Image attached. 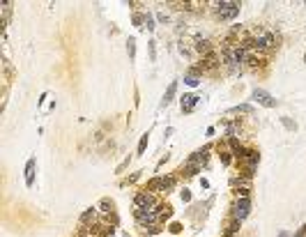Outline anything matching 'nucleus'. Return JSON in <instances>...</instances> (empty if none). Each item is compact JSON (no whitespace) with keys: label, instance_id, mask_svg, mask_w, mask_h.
Masks as SVG:
<instances>
[{"label":"nucleus","instance_id":"nucleus-1","mask_svg":"<svg viewBox=\"0 0 306 237\" xmlns=\"http://www.w3.org/2000/svg\"><path fill=\"white\" fill-rule=\"evenodd\" d=\"M253 99L258 104H262V106H267V108H274L276 106V102H274V97L269 92H265V90H260V88H256L253 90Z\"/></svg>","mask_w":306,"mask_h":237},{"label":"nucleus","instance_id":"nucleus-2","mask_svg":"<svg viewBox=\"0 0 306 237\" xmlns=\"http://www.w3.org/2000/svg\"><path fill=\"white\" fill-rule=\"evenodd\" d=\"M239 12V2H221L219 5V16L221 19H233Z\"/></svg>","mask_w":306,"mask_h":237},{"label":"nucleus","instance_id":"nucleus-3","mask_svg":"<svg viewBox=\"0 0 306 237\" xmlns=\"http://www.w3.org/2000/svg\"><path fill=\"white\" fill-rule=\"evenodd\" d=\"M249 207H251L249 198H242V200L237 203V210H235V216H237V219H244L246 214H249Z\"/></svg>","mask_w":306,"mask_h":237},{"label":"nucleus","instance_id":"nucleus-4","mask_svg":"<svg viewBox=\"0 0 306 237\" xmlns=\"http://www.w3.org/2000/svg\"><path fill=\"white\" fill-rule=\"evenodd\" d=\"M198 104V97L196 94H186L184 99H182V111H186V113H189V111H193V106Z\"/></svg>","mask_w":306,"mask_h":237},{"label":"nucleus","instance_id":"nucleus-5","mask_svg":"<svg viewBox=\"0 0 306 237\" xmlns=\"http://www.w3.org/2000/svg\"><path fill=\"white\" fill-rule=\"evenodd\" d=\"M136 205L150 207V205H152V196H148V193H138V196H136Z\"/></svg>","mask_w":306,"mask_h":237},{"label":"nucleus","instance_id":"nucleus-6","mask_svg":"<svg viewBox=\"0 0 306 237\" xmlns=\"http://www.w3.org/2000/svg\"><path fill=\"white\" fill-rule=\"evenodd\" d=\"M26 182H28V187L32 184V175H35V159H30V161H28V168H26Z\"/></svg>","mask_w":306,"mask_h":237},{"label":"nucleus","instance_id":"nucleus-7","mask_svg":"<svg viewBox=\"0 0 306 237\" xmlns=\"http://www.w3.org/2000/svg\"><path fill=\"white\" fill-rule=\"evenodd\" d=\"M175 88H177V85H175V83H170V88H168L166 97H163V106H166V104H170V99H173V94H175Z\"/></svg>","mask_w":306,"mask_h":237},{"label":"nucleus","instance_id":"nucleus-8","mask_svg":"<svg viewBox=\"0 0 306 237\" xmlns=\"http://www.w3.org/2000/svg\"><path fill=\"white\" fill-rule=\"evenodd\" d=\"M251 111H253V108H251L249 104H242V106H235L233 113H251Z\"/></svg>","mask_w":306,"mask_h":237},{"label":"nucleus","instance_id":"nucleus-9","mask_svg":"<svg viewBox=\"0 0 306 237\" xmlns=\"http://www.w3.org/2000/svg\"><path fill=\"white\" fill-rule=\"evenodd\" d=\"M145 145H148V134H145L143 138H140V143H138V154H143V152H145Z\"/></svg>","mask_w":306,"mask_h":237},{"label":"nucleus","instance_id":"nucleus-10","mask_svg":"<svg viewBox=\"0 0 306 237\" xmlns=\"http://www.w3.org/2000/svg\"><path fill=\"white\" fill-rule=\"evenodd\" d=\"M173 184H175V180H173V177H163V180H161V187H163V189H170Z\"/></svg>","mask_w":306,"mask_h":237},{"label":"nucleus","instance_id":"nucleus-11","mask_svg":"<svg viewBox=\"0 0 306 237\" xmlns=\"http://www.w3.org/2000/svg\"><path fill=\"white\" fill-rule=\"evenodd\" d=\"M134 44H136L134 39H129V44H127V51H129V55H131V58H134V53H136V46H134Z\"/></svg>","mask_w":306,"mask_h":237},{"label":"nucleus","instance_id":"nucleus-12","mask_svg":"<svg viewBox=\"0 0 306 237\" xmlns=\"http://www.w3.org/2000/svg\"><path fill=\"white\" fill-rule=\"evenodd\" d=\"M198 51H209V41H198Z\"/></svg>","mask_w":306,"mask_h":237},{"label":"nucleus","instance_id":"nucleus-13","mask_svg":"<svg viewBox=\"0 0 306 237\" xmlns=\"http://www.w3.org/2000/svg\"><path fill=\"white\" fill-rule=\"evenodd\" d=\"M184 81L189 83V85H198V76H193V74H191V76H186Z\"/></svg>","mask_w":306,"mask_h":237},{"label":"nucleus","instance_id":"nucleus-14","mask_svg":"<svg viewBox=\"0 0 306 237\" xmlns=\"http://www.w3.org/2000/svg\"><path fill=\"white\" fill-rule=\"evenodd\" d=\"M159 187H161V180H152L148 184V189H159Z\"/></svg>","mask_w":306,"mask_h":237},{"label":"nucleus","instance_id":"nucleus-15","mask_svg":"<svg viewBox=\"0 0 306 237\" xmlns=\"http://www.w3.org/2000/svg\"><path fill=\"white\" fill-rule=\"evenodd\" d=\"M92 214H95V210H87V212H85V214H83V216H81V221H87V219H90Z\"/></svg>","mask_w":306,"mask_h":237},{"label":"nucleus","instance_id":"nucleus-16","mask_svg":"<svg viewBox=\"0 0 306 237\" xmlns=\"http://www.w3.org/2000/svg\"><path fill=\"white\" fill-rule=\"evenodd\" d=\"M170 230H173V233H180L182 226H180V223H173V226H170Z\"/></svg>","mask_w":306,"mask_h":237},{"label":"nucleus","instance_id":"nucleus-17","mask_svg":"<svg viewBox=\"0 0 306 237\" xmlns=\"http://www.w3.org/2000/svg\"><path fill=\"white\" fill-rule=\"evenodd\" d=\"M145 23H148V28H150V30L154 28V23H152V16H148V19H145Z\"/></svg>","mask_w":306,"mask_h":237},{"label":"nucleus","instance_id":"nucleus-18","mask_svg":"<svg viewBox=\"0 0 306 237\" xmlns=\"http://www.w3.org/2000/svg\"><path fill=\"white\" fill-rule=\"evenodd\" d=\"M304 60H306V58H304Z\"/></svg>","mask_w":306,"mask_h":237}]
</instances>
